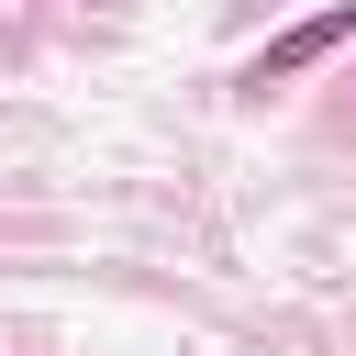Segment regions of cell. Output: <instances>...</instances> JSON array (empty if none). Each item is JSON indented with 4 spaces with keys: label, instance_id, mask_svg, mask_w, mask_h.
<instances>
[{
    "label": "cell",
    "instance_id": "6da1fadb",
    "mask_svg": "<svg viewBox=\"0 0 356 356\" xmlns=\"http://www.w3.org/2000/svg\"><path fill=\"white\" fill-rule=\"evenodd\" d=\"M345 33H356V0H345V11H312V22H289V33H278V44L256 56V67H245V89H278V78H300V67H323V56L345 44Z\"/></svg>",
    "mask_w": 356,
    "mask_h": 356
}]
</instances>
